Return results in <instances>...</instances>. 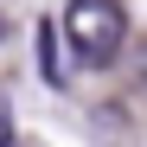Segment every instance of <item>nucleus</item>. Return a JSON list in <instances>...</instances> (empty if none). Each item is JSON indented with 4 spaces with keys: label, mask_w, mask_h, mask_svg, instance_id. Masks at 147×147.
<instances>
[{
    "label": "nucleus",
    "mask_w": 147,
    "mask_h": 147,
    "mask_svg": "<svg viewBox=\"0 0 147 147\" xmlns=\"http://www.w3.org/2000/svg\"><path fill=\"white\" fill-rule=\"evenodd\" d=\"M64 38L77 45L83 64H115V51L128 45V13L115 0H70L64 7Z\"/></svg>",
    "instance_id": "obj_1"
},
{
    "label": "nucleus",
    "mask_w": 147,
    "mask_h": 147,
    "mask_svg": "<svg viewBox=\"0 0 147 147\" xmlns=\"http://www.w3.org/2000/svg\"><path fill=\"white\" fill-rule=\"evenodd\" d=\"M38 45H45V77L64 83V70H58V51H51V26H38Z\"/></svg>",
    "instance_id": "obj_2"
},
{
    "label": "nucleus",
    "mask_w": 147,
    "mask_h": 147,
    "mask_svg": "<svg viewBox=\"0 0 147 147\" xmlns=\"http://www.w3.org/2000/svg\"><path fill=\"white\" fill-rule=\"evenodd\" d=\"M13 141V109H7V90H0V147Z\"/></svg>",
    "instance_id": "obj_3"
}]
</instances>
